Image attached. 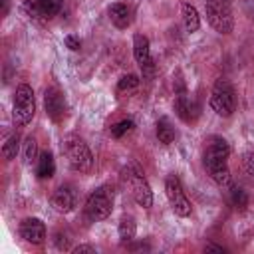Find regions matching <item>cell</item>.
Instances as JSON below:
<instances>
[{"mask_svg": "<svg viewBox=\"0 0 254 254\" xmlns=\"http://www.w3.org/2000/svg\"><path fill=\"white\" fill-rule=\"evenodd\" d=\"M228 157H230L228 143L220 137H212L204 151V169L218 187H228L232 181L228 169Z\"/></svg>", "mask_w": 254, "mask_h": 254, "instance_id": "cell-1", "label": "cell"}, {"mask_svg": "<svg viewBox=\"0 0 254 254\" xmlns=\"http://www.w3.org/2000/svg\"><path fill=\"white\" fill-rule=\"evenodd\" d=\"M175 113L185 123H194L196 117H198V107H196V103L185 91H181L177 95V99H175Z\"/></svg>", "mask_w": 254, "mask_h": 254, "instance_id": "cell-14", "label": "cell"}, {"mask_svg": "<svg viewBox=\"0 0 254 254\" xmlns=\"http://www.w3.org/2000/svg\"><path fill=\"white\" fill-rule=\"evenodd\" d=\"M181 16H183V26H185L187 32L192 34V32H196L200 28V16H198V12H196V8L192 4L185 2L181 6Z\"/></svg>", "mask_w": 254, "mask_h": 254, "instance_id": "cell-16", "label": "cell"}, {"mask_svg": "<svg viewBox=\"0 0 254 254\" xmlns=\"http://www.w3.org/2000/svg\"><path fill=\"white\" fill-rule=\"evenodd\" d=\"M36 113V97H34V89L28 85V83H20L14 91V111H12V117H14V123L24 127L32 121Z\"/></svg>", "mask_w": 254, "mask_h": 254, "instance_id": "cell-5", "label": "cell"}, {"mask_svg": "<svg viewBox=\"0 0 254 254\" xmlns=\"http://www.w3.org/2000/svg\"><path fill=\"white\" fill-rule=\"evenodd\" d=\"M117 232H119V240L121 242H131L137 234V224H135V218L131 214H125L121 220H119V226H117Z\"/></svg>", "mask_w": 254, "mask_h": 254, "instance_id": "cell-18", "label": "cell"}, {"mask_svg": "<svg viewBox=\"0 0 254 254\" xmlns=\"http://www.w3.org/2000/svg\"><path fill=\"white\" fill-rule=\"evenodd\" d=\"M137 85H139V75L127 73V75H123V77L117 81V93H119V95H129L131 91L137 89Z\"/></svg>", "mask_w": 254, "mask_h": 254, "instance_id": "cell-20", "label": "cell"}, {"mask_svg": "<svg viewBox=\"0 0 254 254\" xmlns=\"http://www.w3.org/2000/svg\"><path fill=\"white\" fill-rule=\"evenodd\" d=\"M77 204V192L73 190V187H67V185H62L60 189L54 190L52 194V206L62 212V214H67L75 208Z\"/></svg>", "mask_w": 254, "mask_h": 254, "instance_id": "cell-12", "label": "cell"}, {"mask_svg": "<svg viewBox=\"0 0 254 254\" xmlns=\"http://www.w3.org/2000/svg\"><path fill=\"white\" fill-rule=\"evenodd\" d=\"M133 127H135V123H133L131 119H121V121H117L115 125H111V135L119 139V137H123L125 133H129Z\"/></svg>", "mask_w": 254, "mask_h": 254, "instance_id": "cell-24", "label": "cell"}, {"mask_svg": "<svg viewBox=\"0 0 254 254\" xmlns=\"http://www.w3.org/2000/svg\"><path fill=\"white\" fill-rule=\"evenodd\" d=\"M111 208H113V192L107 187H99L87 196L83 212L91 222H97L107 218L111 214Z\"/></svg>", "mask_w": 254, "mask_h": 254, "instance_id": "cell-7", "label": "cell"}, {"mask_svg": "<svg viewBox=\"0 0 254 254\" xmlns=\"http://www.w3.org/2000/svg\"><path fill=\"white\" fill-rule=\"evenodd\" d=\"M206 20L218 34H230L234 28V16L228 0H206Z\"/></svg>", "mask_w": 254, "mask_h": 254, "instance_id": "cell-4", "label": "cell"}, {"mask_svg": "<svg viewBox=\"0 0 254 254\" xmlns=\"http://www.w3.org/2000/svg\"><path fill=\"white\" fill-rule=\"evenodd\" d=\"M73 252H75V254H81V252H95V248L89 246V244H79V246L73 248Z\"/></svg>", "mask_w": 254, "mask_h": 254, "instance_id": "cell-27", "label": "cell"}, {"mask_svg": "<svg viewBox=\"0 0 254 254\" xmlns=\"http://www.w3.org/2000/svg\"><path fill=\"white\" fill-rule=\"evenodd\" d=\"M18 151H20V137L14 133V135H10V137L6 139V143L2 145V157H4L6 161H12V159H16Z\"/></svg>", "mask_w": 254, "mask_h": 254, "instance_id": "cell-22", "label": "cell"}, {"mask_svg": "<svg viewBox=\"0 0 254 254\" xmlns=\"http://www.w3.org/2000/svg\"><path fill=\"white\" fill-rule=\"evenodd\" d=\"M210 107L220 117H230L236 109V93L234 87L226 79H216L210 91Z\"/></svg>", "mask_w": 254, "mask_h": 254, "instance_id": "cell-6", "label": "cell"}, {"mask_svg": "<svg viewBox=\"0 0 254 254\" xmlns=\"http://www.w3.org/2000/svg\"><path fill=\"white\" fill-rule=\"evenodd\" d=\"M62 149H64L65 161H67L71 171L87 173L93 167V155H91V151H89V147L83 139H79L75 135H69V137L64 139Z\"/></svg>", "mask_w": 254, "mask_h": 254, "instance_id": "cell-2", "label": "cell"}, {"mask_svg": "<svg viewBox=\"0 0 254 254\" xmlns=\"http://www.w3.org/2000/svg\"><path fill=\"white\" fill-rule=\"evenodd\" d=\"M204 250H206V252H220V254H224V252H226L222 246H216V244H206V246H204Z\"/></svg>", "mask_w": 254, "mask_h": 254, "instance_id": "cell-28", "label": "cell"}, {"mask_svg": "<svg viewBox=\"0 0 254 254\" xmlns=\"http://www.w3.org/2000/svg\"><path fill=\"white\" fill-rule=\"evenodd\" d=\"M155 131H157V139L163 145H171L175 141V137H177V131H175V127L171 125V121L167 117H161L157 121V129Z\"/></svg>", "mask_w": 254, "mask_h": 254, "instance_id": "cell-19", "label": "cell"}, {"mask_svg": "<svg viewBox=\"0 0 254 254\" xmlns=\"http://www.w3.org/2000/svg\"><path fill=\"white\" fill-rule=\"evenodd\" d=\"M64 6V0H24V10L36 20L54 18Z\"/></svg>", "mask_w": 254, "mask_h": 254, "instance_id": "cell-9", "label": "cell"}, {"mask_svg": "<svg viewBox=\"0 0 254 254\" xmlns=\"http://www.w3.org/2000/svg\"><path fill=\"white\" fill-rule=\"evenodd\" d=\"M64 42H65V46L69 48V50H79V46H81V42H79V38H75V36H65L64 38Z\"/></svg>", "mask_w": 254, "mask_h": 254, "instance_id": "cell-26", "label": "cell"}, {"mask_svg": "<svg viewBox=\"0 0 254 254\" xmlns=\"http://www.w3.org/2000/svg\"><path fill=\"white\" fill-rule=\"evenodd\" d=\"M44 105L46 113L50 115L52 121H62L65 117V99L60 93L58 87H48L44 93Z\"/></svg>", "mask_w": 254, "mask_h": 254, "instance_id": "cell-11", "label": "cell"}, {"mask_svg": "<svg viewBox=\"0 0 254 254\" xmlns=\"http://www.w3.org/2000/svg\"><path fill=\"white\" fill-rule=\"evenodd\" d=\"M121 177H123V181L129 185L133 200H135L139 206L149 208V206L153 204V190H151V187H149V183H147L143 171H141L137 165H129V167H123V169H121Z\"/></svg>", "mask_w": 254, "mask_h": 254, "instance_id": "cell-3", "label": "cell"}, {"mask_svg": "<svg viewBox=\"0 0 254 254\" xmlns=\"http://www.w3.org/2000/svg\"><path fill=\"white\" fill-rule=\"evenodd\" d=\"M242 165H244L246 173H248L250 177H254V151L244 153V157H242Z\"/></svg>", "mask_w": 254, "mask_h": 254, "instance_id": "cell-25", "label": "cell"}, {"mask_svg": "<svg viewBox=\"0 0 254 254\" xmlns=\"http://www.w3.org/2000/svg\"><path fill=\"white\" fill-rule=\"evenodd\" d=\"M133 56H135V62L139 64V67L143 69V75L151 77L155 73V64H153V58H151V46H149L147 36L135 34V38H133Z\"/></svg>", "mask_w": 254, "mask_h": 254, "instance_id": "cell-10", "label": "cell"}, {"mask_svg": "<svg viewBox=\"0 0 254 254\" xmlns=\"http://www.w3.org/2000/svg\"><path fill=\"white\" fill-rule=\"evenodd\" d=\"M165 192H167L169 204H171V208H173V212L177 216H183V218L185 216H190V212H192L190 200L187 198V194H185V190H183V187H181V183H179V179L175 175L167 177V181H165Z\"/></svg>", "mask_w": 254, "mask_h": 254, "instance_id": "cell-8", "label": "cell"}, {"mask_svg": "<svg viewBox=\"0 0 254 254\" xmlns=\"http://www.w3.org/2000/svg\"><path fill=\"white\" fill-rule=\"evenodd\" d=\"M230 204L236 210H244L248 206V194L242 187H230Z\"/></svg>", "mask_w": 254, "mask_h": 254, "instance_id": "cell-23", "label": "cell"}, {"mask_svg": "<svg viewBox=\"0 0 254 254\" xmlns=\"http://www.w3.org/2000/svg\"><path fill=\"white\" fill-rule=\"evenodd\" d=\"M20 236L30 244H42L46 238V224L36 216L24 218L20 222Z\"/></svg>", "mask_w": 254, "mask_h": 254, "instance_id": "cell-13", "label": "cell"}, {"mask_svg": "<svg viewBox=\"0 0 254 254\" xmlns=\"http://www.w3.org/2000/svg\"><path fill=\"white\" fill-rule=\"evenodd\" d=\"M56 173V163H54V155L50 151L40 153L38 161H36V175L40 179H52Z\"/></svg>", "mask_w": 254, "mask_h": 254, "instance_id": "cell-17", "label": "cell"}, {"mask_svg": "<svg viewBox=\"0 0 254 254\" xmlns=\"http://www.w3.org/2000/svg\"><path fill=\"white\" fill-rule=\"evenodd\" d=\"M107 14H109L111 24H113L115 28H119V30L129 28L131 22H133V12H131V8H129L127 4H123V2L111 4L109 10H107Z\"/></svg>", "mask_w": 254, "mask_h": 254, "instance_id": "cell-15", "label": "cell"}, {"mask_svg": "<svg viewBox=\"0 0 254 254\" xmlns=\"http://www.w3.org/2000/svg\"><path fill=\"white\" fill-rule=\"evenodd\" d=\"M24 163L26 165H32V163H36L38 161V157H40V153H38V141H36V137H26V141H24Z\"/></svg>", "mask_w": 254, "mask_h": 254, "instance_id": "cell-21", "label": "cell"}]
</instances>
